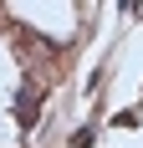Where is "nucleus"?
Wrapping results in <instances>:
<instances>
[{
	"mask_svg": "<svg viewBox=\"0 0 143 148\" xmlns=\"http://www.w3.org/2000/svg\"><path fill=\"white\" fill-rule=\"evenodd\" d=\"M10 112H15V123H26V128H31V123L41 118V87H21V97H15Z\"/></svg>",
	"mask_w": 143,
	"mask_h": 148,
	"instance_id": "obj_1",
	"label": "nucleus"
}]
</instances>
